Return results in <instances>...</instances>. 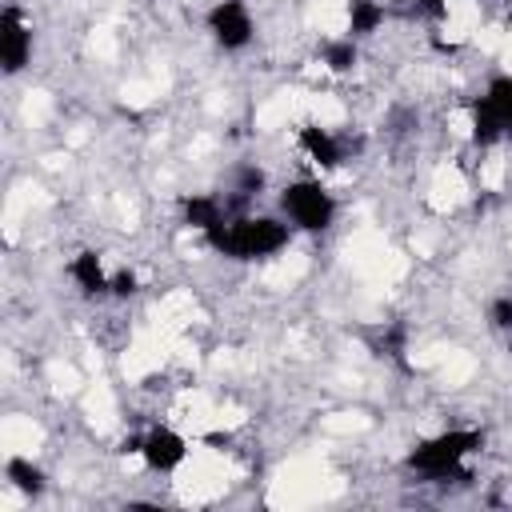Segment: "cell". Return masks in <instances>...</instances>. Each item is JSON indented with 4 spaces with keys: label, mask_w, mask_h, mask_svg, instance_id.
<instances>
[{
    "label": "cell",
    "mask_w": 512,
    "mask_h": 512,
    "mask_svg": "<svg viewBox=\"0 0 512 512\" xmlns=\"http://www.w3.org/2000/svg\"><path fill=\"white\" fill-rule=\"evenodd\" d=\"M272 208L296 228V236L304 240H328L340 220H344V200L340 192L312 172H292L276 184L272 192Z\"/></svg>",
    "instance_id": "6da1fadb"
},
{
    "label": "cell",
    "mask_w": 512,
    "mask_h": 512,
    "mask_svg": "<svg viewBox=\"0 0 512 512\" xmlns=\"http://www.w3.org/2000/svg\"><path fill=\"white\" fill-rule=\"evenodd\" d=\"M196 24L208 48L224 60H244L260 44V12L252 0H212Z\"/></svg>",
    "instance_id": "7a4b0ae2"
},
{
    "label": "cell",
    "mask_w": 512,
    "mask_h": 512,
    "mask_svg": "<svg viewBox=\"0 0 512 512\" xmlns=\"http://www.w3.org/2000/svg\"><path fill=\"white\" fill-rule=\"evenodd\" d=\"M192 448H196V436L192 432H184L172 420H152V424L140 428V448L136 452H140L148 476L172 480L184 468V460L192 456Z\"/></svg>",
    "instance_id": "3957f363"
}]
</instances>
